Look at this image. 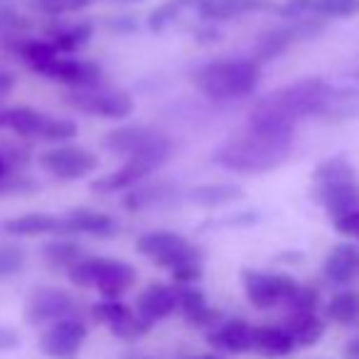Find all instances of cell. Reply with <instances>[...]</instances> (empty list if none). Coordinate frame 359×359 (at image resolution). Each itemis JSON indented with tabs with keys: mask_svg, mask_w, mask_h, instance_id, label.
I'll return each instance as SVG.
<instances>
[{
	"mask_svg": "<svg viewBox=\"0 0 359 359\" xmlns=\"http://www.w3.org/2000/svg\"><path fill=\"white\" fill-rule=\"evenodd\" d=\"M114 3H143V0H114Z\"/></svg>",
	"mask_w": 359,
	"mask_h": 359,
	"instance_id": "51",
	"label": "cell"
},
{
	"mask_svg": "<svg viewBox=\"0 0 359 359\" xmlns=\"http://www.w3.org/2000/svg\"><path fill=\"white\" fill-rule=\"evenodd\" d=\"M357 172L354 165L349 163L344 155H332V158L323 160L318 168L313 170V185H332V182H354Z\"/></svg>",
	"mask_w": 359,
	"mask_h": 359,
	"instance_id": "30",
	"label": "cell"
},
{
	"mask_svg": "<svg viewBox=\"0 0 359 359\" xmlns=\"http://www.w3.org/2000/svg\"><path fill=\"white\" fill-rule=\"evenodd\" d=\"M261 65L254 60H217L192 74L195 86L212 101L244 99L259 86Z\"/></svg>",
	"mask_w": 359,
	"mask_h": 359,
	"instance_id": "3",
	"label": "cell"
},
{
	"mask_svg": "<svg viewBox=\"0 0 359 359\" xmlns=\"http://www.w3.org/2000/svg\"><path fill=\"white\" fill-rule=\"evenodd\" d=\"M241 283H244L246 298L254 308L271 310L280 303H288L298 293L300 283L285 273H269V271L244 269L241 271Z\"/></svg>",
	"mask_w": 359,
	"mask_h": 359,
	"instance_id": "8",
	"label": "cell"
},
{
	"mask_svg": "<svg viewBox=\"0 0 359 359\" xmlns=\"http://www.w3.org/2000/svg\"><path fill=\"white\" fill-rule=\"evenodd\" d=\"M15 55L30 67L32 72H37L40 67H45L47 62H52L55 57H60L52 42H42V40H18L15 42Z\"/></svg>",
	"mask_w": 359,
	"mask_h": 359,
	"instance_id": "31",
	"label": "cell"
},
{
	"mask_svg": "<svg viewBox=\"0 0 359 359\" xmlns=\"http://www.w3.org/2000/svg\"><path fill=\"white\" fill-rule=\"evenodd\" d=\"M182 200V190L175 182L168 180H158L150 185H135L128 195L123 197V207L130 212L140 210H153V207H168Z\"/></svg>",
	"mask_w": 359,
	"mask_h": 359,
	"instance_id": "18",
	"label": "cell"
},
{
	"mask_svg": "<svg viewBox=\"0 0 359 359\" xmlns=\"http://www.w3.org/2000/svg\"><path fill=\"white\" fill-rule=\"evenodd\" d=\"M330 101H332V86L327 81L318 76L300 79L264 96L251 109L249 126L269 133H293L300 118L327 114Z\"/></svg>",
	"mask_w": 359,
	"mask_h": 359,
	"instance_id": "1",
	"label": "cell"
},
{
	"mask_svg": "<svg viewBox=\"0 0 359 359\" xmlns=\"http://www.w3.org/2000/svg\"><path fill=\"white\" fill-rule=\"evenodd\" d=\"M6 126L22 138H40L47 140V143H65V140H72L76 135V123L67 118H52L42 111L30 109V106L8 109Z\"/></svg>",
	"mask_w": 359,
	"mask_h": 359,
	"instance_id": "6",
	"label": "cell"
},
{
	"mask_svg": "<svg viewBox=\"0 0 359 359\" xmlns=\"http://www.w3.org/2000/svg\"><path fill=\"white\" fill-rule=\"evenodd\" d=\"M67 276L79 288H96L106 300H118L135 283L133 266L106 256H84Z\"/></svg>",
	"mask_w": 359,
	"mask_h": 359,
	"instance_id": "4",
	"label": "cell"
},
{
	"mask_svg": "<svg viewBox=\"0 0 359 359\" xmlns=\"http://www.w3.org/2000/svg\"><path fill=\"white\" fill-rule=\"evenodd\" d=\"M278 13L283 18L305 20L308 15H313V0H285L283 6H278Z\"/></svg>",
	"mask_w": 359,
	"mask_h": 359,
	"instance_id": "40",
	"label": "cell"
},
{
	"mask_svg": "<svg viewBox=\"0 0 359 359\" xmlns=\"http://www.w3.org/2000/svg\"><path fill=\"white\" fill-rule=\"evenodd\" d=\"M20 347V332L11 325H0V354L13 352Z\"/></svg>",
	"mask_w": 359,
	"mask_h": 359,
	"instance_id": "44",
	"label": "cell"
},
{
	"mask_svg": "<svg viewBox=\"0 0 359 359\" xmlns=\"http://www.w3.org/2000/svg\"><path fill=\"white\" fill-rule=\"evenodd\" d=\"M241 195H244V190L239 185H231V182H207V185L192 187L187 192V200L212 210V207H224L229 202H236Z\"/></svg>",
	"mask_w": 359,
	"mask_h": 359,
	"instance_id": "27",
	"label": "cell"
},
{
	"mask_svg": "<svg viewBox=\"0 0 359 359\" xmlns=\"http://www.w3.org/2000/svg\"><path fill=\"white\" fill-rule=\"evenodd\" d=\"M197 0H165V3H160L158 8H155L153 13H150L148 18V27L153 32H163L165 27L170 25V22L175 20V18L180 15V13L185 11V8L195 6Z\"/></svg>",
	"mask_w": 359,
	"mask_h": 359,
	"instance_id": "34",
	"label": "cell"
},
{
	"mask_svg": "<svg viewBox=\"0 0 359 359\" xmlns=\"http://www.w3.org/2000/svg\"><path fill=\"white\" fill-rule=\"evenodd\" d=\"M72 109L89 116L121 121L133 114V96L123 89H104V86H91V89H72L65 96Z\"/></svg>",
	"mask_w": 359,
	"mask_h": 359,
	"instance_id": "9",
	"label": "cell"
},
{
	"mask_svg": "<svg viewBox=\"0 0 359 359\" xmlns=\"http://www.w3.org/2000/svg\"><path fill=\"white\" fill-rule=\"evenodd\" d=\"M13 86H15V76H13L11 72L0 69V99H3V96L11 94Z\"/></svg>",
	"mask_w": 359,
	"mask_h": 359,
	"instance_id": "46",
	"label": "cell"
},
{
	"mask_svg": "<svg viewBox=\"0 0 359 359\" xmlns=\"http://www.w3.org/2000/svg\"><path fill=\"white\" fill-rule=\"evenodd\" d=\"M344 359H359V337L347 342V347H344Z\"/></svg>",
	"mask_w": 359,
	"mask_h": 359,
	"instance_id": "47",
	"label": "cell"
},
{
	"mask_svg": "<svg viewBox=\"0 0 359 359\" xmlns=\"http://www.w3.org/2000/svg\"><path fill=\"white\" fill-rule=\"evenodd\" d=\"M35 190V182L25 175H6V177L0 180V197L3 195H27V192Z\"/></svg>",
	"mask_w": 359,
	"mask_h": 359,
	"instance_id": "39",
	"label": "cell"
},
{
	"mask_svg": "<svg viewBox=\"0 0 359 359\" xmlns=\"http://www.w3.org/2000/svg\"><path fill=\"white\" fill-rule=\"evenodd\" d=\"M254 349L266 357H285L295 349V342L283 325H259L254 327Z\"/></svg>",
	"mask_w": 359,
	"mask_h": 359,
	"instance_id": "26",
	"label": "cell"
},
{
	"mask_svg": "<svg viewBox=\"0 0 359 359\" xmlns=\"http://www.w3.org/2000/svg\"><path fill=\"white\" fill-rule=\"evenodd\" d=\"M76 300L72 293L62 288H35L25 303V320L27 325H55L65 318H74Z\"/></svg>",
	"mask_w": 359,
	"mask_h": 359,
	"instance_id": "11",
	"label": "cell"
},
{
	"mask_svg": "<svg viewBox=\"0 0 359 359\" xmlns=\"http://www.w3.org/2000/svg\"><path fill=\"white\" fill-rule=\"evenodd\" d=\"M323 273L332 283H352L359 276V246L337 244L325 259Z\"/></svg>",
	"mask_w": 359,
	"mask_h": 359,
	"instance_id": "24",
	"label": "cell"
},
{
	"mask_svg": "<svg viewBox=\"0 0 359 359\" xmlns=\"http://www.w3.org/2000/svg\"><path fill=\"white\" fill-rule=\"evenodd\" d=\"M62 219H65V234H86L109 239V236H114L118 231V222L114 217L101 215V212L94 210H72Z\"/></svg>",
	"mask_w": 359,
	"mask_h": 359,
	"instance_id": "22",
	"label": "cell"
},
{
	"mask_svg": "<svg viewBox=\"0 0 359 359\" xmlns=\"http://www.w3.org/2000/svg\"><path fill=\"white\" fill-rule=\"evenodd\" d=\"M86 334L89 330L79 318H65L45 330L40 347L50 359H76L86 342Z\"/></svg>",
	"mask_w": 359,
	"mask_h": 359,
	"instance_id": "13",
	"label": "cell"
},
{
	"mask_svg": "<svg viewBox=\"0 0 359 359\" xmlns=\"http://www.w3.org/2000/svg\"><path fill=\"white\" fill-rule=\"evenodd\" d=\"M30 25H32V22L27 20V18H22L20 13L0 8V30H6V32H22V30H27Z\"/></svg>",
	"mask_w": 359,
	"mask_h": 359,
	"instance_id": "42",
	"label": "cell"
},
{
	"mask_svg": "<svg viewBox=\"0 0 359 359\" xmlns=\"http://www.w3.org/2000/svg\"><path fill=\"white\" fill-rule=\"evenodd\" d=\"M332 222H334V229H337L339 234L357 236V239H359V210L347 212V215L337 217V219H332Z\"/></svg>",
	"mask_w": 359,
	"mask_h": 359,
	"instance_id": "43",
	"label": "cell"
},
{
	"mask_svg": "<svg viewBox=\"0 0 359 359\" xmlns=\"http://www.w3.org/2000/svg\"><path fill=\"white\" fill-rule=\"evenodd\" d=\"M318 303H320L318 290L310 288V285H300L298 293H295L293 298L288 300L290 313H315V308H318Z\"/></svg>",
	"mask_w": 359,
	"mask_h": 359,
	"instance_id": "38",
	"label": "cell"
},
{
	"mask_svg": "<svg viewBox=\"0 0 359 359\" xmlns=\"http://www.w3.org/2000/svg\"><path fill=\"white\" fill-rule=\"evenodd\" d=\"M177 288L165 283H150L143 293L138 295L135 303V315L140 318V323L145 327H153L155 323L170 318L177 310Z\"/></svg>",
	"mask_w": 359,
	"mask_h": 359,
	"instance_id": "16",
	"label": "cell"
},
{
	"mask_svg": "<svg viewBox=\"0 0 359 359\" xmlns=\"http://www.w3.org/2000/svg\"><path fill=\"white\" fill-rule=\"evenodd\" d=\"M207 339H210L215 347L224 349V352L244 354V352H249V349H254V327L241 318L224 320V323H219L217 327L210 330Z\"/></svg>",
	"mask_w": 359,
	"mask_h": 359,
	"instance_id": "20",
	"label": "cell"
},
{
	"mask_svg": "<svg viewBox=\"0 0 359 359\" xmlns=\"http://www.w3.org/2000/svg\"><path fill=\"white\" fill-rule=\"evenodd\" d=\"M202 278V261H190V264H182L172 271V280L180 285H192Z\"/></svg>",
	"mask_w": 359,
	"mask_h": 359,
	"instance_id": "41",
	"label": "cell"
},
{
	"mask_svg": "<svg viewBox=\"0 0 359 359\" xmlns=\"http://www.w3.org/2000/svg\"><path fill=\"white\" fill-rule=\"evenodd\" d=\"M42 259L50 269H74L84 259V249L72 239H52L42 246Z\"/></svg>",
	"mask_w": 359,
	"mask_h": 359,
	"instance_id": "29",
	"label": "cell"
},
{
	"mask_svg": "<svg viewBox=\"0 0 359 359\" xmlns=\"http://www.w3.org/2000/svg\"><path fill=\"white\" fill-rule=\"evenodd\" d=\"M6 126V111H0V128Z\"/></svg>",
	"mask_w": 359,
	"mask_h": 359,
	"instance_id": "50",
	"label": "cell"
},
{
	"mask_svg": "<svg viewBox=\"0 0 359 359\" xmlns=\"http://www.w3.org/2000/svg\"><path fill=\"white\" fill-rule=\"evenodd\" d=\"M359 13V0H313V15L352 18Z\"/></svg>",
	"mask_w": 359,
	"mask_h": 359,
	"instance_id": "36",
	"label": "cell"
},
{
	"mask_svg": "<svg viewBox=\"0 0 359 359\" xmlns=\"http://www.w3.org/2000/svg\"><path fill=\"white\" fill-rule=\"evenodd\" d=\"M40 165L57 180H81L99 168V158L79 145H57L40 155Z\"/></svg>",
	"mask_w": 359,
	"mask_h": 359,
	"instance_id": "10",
	"label": "cell"
},
{
	"mask_svg": "<svg viewBox=\"0 0 359 359\" xmlns=\"http://www.w3.org/2000/svg\"><path fill=\"white\" fill-rule=\"evenodd\" d=\"M6 3H8V0H0V6H6Z\"/></svg>",
	"mask_w": 359,
	"mask_h": 359,
	"instance_id": "52",
	"label": "cell"
},
{
	"mask_svg": "<svg viewBox=\"0 0 359 359\" xmlns=\"http://www.w3.org/2000/svg\"><path fill=\"white\" fill-rule=\"evenodd\" d=\"M197 8L205 20H231V18L246 15V13L278 11L271 0H205Z\"/></svg>",
	"mask_w": 359,
	"mask_h": 359,
	"instance_id": "23",
	"label": "cell"
},
{
	"mask_svg": "<svg viewBox=\"0 0 359 359\" xmlns=\"http://www.w3.org/2000/svg\"><path fill=\"white\" fill-rule=\"evenodd\" d=\"M177 310L185 315V320L195 327H217L219 325V310L207 303L205 293L195 285H180L177 288Z\"/></svg>",
	"mask_w": 359,
	"mask_h": 359,
	"instance_id": "21",
	"label": "cell"
},
{
	"mask_svg": "<svg viewBox=\"0 0 359 359\" xmlns=\"http://www.w3.org/2000/svg\"><path fill=\"white\" fill-rule=\"evenodd\" d=\"M293 148V133H269L246 126L241 133L231 135L212 155L217 165L241 175H261L276 170Z\"/></svg>",
	"mask_w": 359,
	"mask_h": 359,
	"instance_id": "2",
	"label": "cell"
},
{
	"mask_svg": "<svg viewBox=\"0 0 359 359\" xmlns=\"http://www.w3.org/2000/svg\"><path fill=\"white\" fill-rule=\"evenodd\" d=\"M94 35V25L91 22H76V25L62 27V30L52 32V45L62 52H76L86 45Z\"/></svg>",
	"mask_w": 359,
	"mask_h": 359,
	"instance_id": "33",
	"label": "cell"
},
{
	"mask_svg": "<svg viewBox=\"0 0 359 359\" xmlns=\"http://www.w3.org/2000/svg\"><path fill=\"white\" fill-rule=\"evenodd\" d=\"M318 30H320V22L305 18V20L295 22L293 27H276V30L264 32V35L256 40L254 57H251V60H254L256 65H266V62H271V60H276L278 55H283V52L288 50L293 42L315 35Z\"/></svg>",
	"mask_w": 359,
	"mask_h": 359,
	"instance_id": "15",
	"label": "cell"
},
{
	"mask_svg": "<svg viewBox=\"0 0 359 359\" xmlns=\"http://www.w3.org/2000/svg\"><path fill=\"white\" fill-rule=\"evenodd\" d=\"M327 318L339 325H357L359 323V293H354V290L334 293L327 303Z\"/></svg>",
	"mask_w": 359,
	"mask_h": 359,
	"instance_id": "32",
	"label": "cell"
},
{
	"mask_svg": "<svg viewBox=\"0 0 359 359\" xmlns=\"http://www.w3.org/2000/svg\"><path fill=\"white\" fill-rule=\"evenodd\" d=\"M135 249H138V254L143 259L153 261L155 266L170 271H175L182 264H190V261H200V251L185 236L168 229H155L143 234L135 241Z\"/></svg>",
	"mask_w": 359,
	"mask_h": 359,
	"instance_id": "5",
	"label": "cell"
},
{
	"mask_svg": "<svg viewBox=\"0 0 359 359\" xmlns=\"http://www.w3.org/2000/svg\"><path fill=\"white\" fill-rule=\"evenodd\" d=\"M313 200L330 212L332 219L359 210V182H332V185H313Z\"/></svg>",
	"mask_w": 359,
	"mask_h": 359,
	"instance_id": "19",
	"label": "cell"
},
{
	"mask_svg": "<svg viewBox=\"0 0 359 359\" xmlns=\"http://www.w3.org/2000/svg\"><path fill=\"white\" fill-rule=\"evenodd\" d=\"M170 153H172V148L133 155V158L126 160V165L121 170H114V172L96 177L94 182H91V190L99 192V195H114V192H121V190H133L140 180H145L148 175H153L155 170H160L168 163Z\"/></svg>",
	"mask_w": 359,
	"mask_h": 359,
	"instance_id": "7",
	"label": "cell"
},
{
	"mask_svg": "<svg viewBox=\"0 0 359 359\" xmlns=\"http://www.w3.org/2000/svg\"><path fill=\"white\" fill-rule=\"evenodd\" d=\"M138 27V22L133 20L130 15H121L116 20H109V30H116V32H130Z\"/></svg>",
	"mask_w": 359,
	"mask_h": 359,
	"instance_id": "45",
	"label": "cell"
},
{
	"mask_svg": "<svg viewBox=\"0 0 359 359\" xmlns=\"http://www.w3.org/2000/svg\"><path fill=\"white\" fill-rule=\"evenodd\" d=\"M140 359H153V357H140Z\"/></svg>",
	"mask_w": 359,
	"mask_h": 359,
	"instance_id": "53",
	"label": "cell"
},
{
	"mask_svg": "<svg viewBox=\"0 0 359 359\" xmlns=\"http://www.w3.org/2000/svg\"><path fill=\"white\" fill-rule=\"evenodd\" d=\"M91 313H94V320H99L101 325H106V327L121 339H138L140 334H145L150 330L140 323V318L128 308V305L118 303V300L96 303Z\"/></svg>",
	"mask_w": 359,
	"mask_h": 359,
	"instance_id": "17",
	"label": "cell"
},
{
	"mask_svg": "<svg viewBox=\"0 0 359 359\" xmlns=\"http://www.w3.org/2000/svg\"><path fill=\"white\" fill-rule=\"evenodd\" d=\"M94 0H32V6L37 11L47 13V15H65V13H79L89 8Z\"/></svg>",
	"mask_w": 359,
	"mask_h": 359,
	"instance_id": "37",
	"label": "cell"
},
{
	"mask_svg": "<svg viewBox=\"0 0 359 359\" xmlns=\"http://www.w3.org/2000/svg\"><path fill=\"white\" fill-rule=\"evenodd\" d=\"M6 231L13 236H40V234L65 236V219L55 215H47V212H30V215H20L8 219Z\"/></svg>",
	"mask_w": 359,
	"mask_h": 359,
	"instance_id": "25",
	"label": "cell"
},
{
	"mask_svg": "<svg viewBox=\"0 0 359 359\" xmlns=\"http://www.w3.org/2000/svg\"><path fill=\"white\" fill-rule=\"evenodd\" d=\"M104 145L116 155H123V158H133V155L153 153V150H165L172 148L170 138L165 133L148 126H123V128H116L106 135Z\"/></svg>",
	"mask_w": 359,
	"mask_h": 359,
	"instance_id": "12",
	"label": "cell"
},
{
	"mask_svg": "<svg viewBox=\"0 0 359 359\" xmlns=\"http://www.w3.org/2000/svg\"><path fill=\"white\" fill-rule=\"evenodd\" d=\"M6 175H11V168H8V163L3 160V155H0V180L6 177Z\"/></svg>",
	"mask_w": 359,
	"mask_h": 359,
	"instance_id": "48",
	"label": "cell"
},
{
	"mask_svg": "<svg viewBox=\"0 0 359 359\" xmlns=\"http://www.w3.org/2000/svg\"><path fill=\"white\" fill-rule=\"evenodd\" d=\"M185 359H219V357H215V354H200V357H185Z\"/></svg>",
	"mask_w": 359,
	"mask_h": 359,
	"instance_id": "49",
	"label": "cell"
},
{
	"mask_svg": "<svg viewBox=\"0 0 359 359\" xmlns=\"http://www.w3.org/2000/svg\"><path fill=\"white\" fill-rule=\"evenodd\" d=\"M25 264H27L25 249H20V246H15V244L0 246V280L18 276L25 269Z\"/></svg>",
	"mask_w": 359,
	"mask_h": 359,
	"instance_id": "35",
	"label": "cell"
},
{
	"mask_svg": "<svg viewBox=\"0 0 359 359\" xmlns=\"http://www.w3.org/2000/svg\"><path fill=\"white\" fill-rule=\"evenodd\" d=\"M37 74L50 81H57V84H67V86H72V89H91V86H101L104 69H101L96 62L55 57V60L47 62L45 67H40Z\"/></svg>",
	"mask_w": 359,
	"mask_h": 359,
	"instance_id": "14",
	"label": "cell"
},
{
	"mask_svg": "<svg viewBox=\"0 0 359 359\" xmlns=\"http://www.w3.org/2000/svg\"><path fill=\"white\" fill-rule=\"evenodd\" d=\"M283 327L290 332L295 347H313L325 334V323L315 313H290Z\"/></svg>",
	"mask_w": 359,
	"mask_h": 359,
	"instance_id": "28",
	"label": "cell"
}]
</instances>
